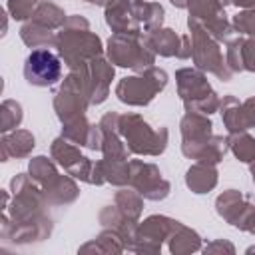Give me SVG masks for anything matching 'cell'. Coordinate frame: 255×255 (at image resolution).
<instances>
[{
	"mask_svg": "<svg viewBox=\"0 0 255 255\" xmlns=\"http://www.w3.org/2000/svg\"><path fill=\"white\" fill-rule=\"evenodd\" d=\"M24 74L32 84L48 86L60 78V60L48 50H34L24 64Z\"/></svg>",
	"mask_w": 255,
	"mask_h": 255,
	"instance_id": "cell-1",
	"label": "cell"
}]
</instances>
